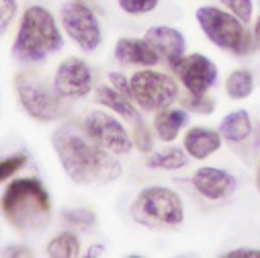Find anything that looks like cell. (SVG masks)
I'll return each instance as SVG.
<instances>
[{"label": "cell", "instance_id": "52a82bcc", "mask_svg": "<svg viewBox=\"0 0 260 258\" xmlns=\"http://www.w3.org/2000/svg\"><path fill=\"white\" fill-rule=\"evenodd\" d=\"M129 84H132L134 101L146 111L168 109L178 96V88H176L174 80L156 70L136 72L132 76V80H129Z\"/></svg>", "mask_w": 260, "mask_h": 258}, {"label": "cell", "instance_id": "ba28073f", "mask_svg": "<svg viewBox=\"0 0 260 258\" xmlns=\"http://www.w3.org/2000/svg\"><path fill=\"white\" fill-rule=\"evenodd\" d=\"M61 23L66 33L84 49V51H94L101 45V25L94 13L80 5V3H68L61 7Z\"/></svg>", "mask_w": 260, "mask_h": 258}, {"label": "cell", "instance_id": "83f0119b", "mask_svg": "<svg viewBox=\"0 0 260 258\" xmlns=\"http://www.w3.org/2000/svg\"><path fill=\"white\" fill-rule=\"evenodd\" d=\"M17 15V0H0V35H3Z\"/></svg>", "mask_w": 260, "mask_h": 258}, {"label": "cell", "instance_id": "d6986e66", "mask_svg": "<svg viewBox=\"0 0 260 258\" xmlns=\"http://www.w3.org/2000/svg\"><path fill=\"white\" fill-rule=\"evenodd\" d=\"M45 252L51 258H76L80 256V240L72 232H63L47 244Z\"/></svg>", "mask_w": 260, "mask_h": 258}, {"label": "cell", "instance_id": "8992f818", "mask_svg": "<svg viewBox=\"0 0 260 258\" xmlns=\"http://www.w3.org/2000/svg\"><path fill=\"white\" fill-rule=\"evenodd\" d=\"M23 109L37 121H55L61 115V96L51 90L37 74L21 72L15 80Z\"/></svg>", "mask_w": 260, "mask_h": 258}, {"label": "cell", "instance_id": "ffe728a7", "mask_svg": "<svg viewBox=\"0 0 260 258\" xmlns=\"http://www.w3.org/2000/svg\"><path fill=\"white\" fill-rule=\"evenodd\" d=\"M188 162L186 152L180 148H168L162 152H156L148 158V166L150 168H162V170H176V168H184Z\"/></svg>", "mask_w": 260, "mask_h": 258}, {"label": "cell", "instance_id": "5b68a950", "mask_svg": "<svg viewBox=\"0 0 260 258\" xmlns=\"http://www.w3.org/2000/svg\"><path fill=\"white\" fill-rule=\"evenodd\" d=\"M132 215L144 225H178L184 219V207L174 190L164 186L144 188L132 205Z\"/></svg>", "mask_w": 260, "mask_h": 258}, {"label": "cell", "instance_id": "5bb4252c", "mask_svg": "<svg viewBox=\"0 0 260 258\" xmlns=\"http://www.w3.org/2000/svg\"><path fill=\"white\" fill-rule=\"evenodd\" d=\"M115 55L121 63L129 66H156L160 61V55L154 51V47L148 43V39H134V37H123L117 41Z\"/></svg>", "mask_w": 260, "mask_h": 258}, {"label": "cell", "instance_id": "1f68e13d", "mask_svg": "<svg viewBox=\"0 0 260 258\" xmlns=\"http://www.w3.org/2000/svg\"><path fill=\"white\" fill-rule=\"evenodd\" d=\"M254 45L260 47V17L256 21V29H254Z\"/></svg>", "mask_w": 260, "mask_h": 258}, {"label": "cell", "instance_id": "e0dca14e", "mask_svg": "<svg viewBox=\"0 0 260 258\" xmlns=\"http://www.w3.org/2000/svg\"><path fill=\"white\" fill-rule=\"evenodd\" d=\"M96 101L109 109H113L117 115L125 117L127 121H140V113L136 111V107L132 105V99L123 96L121 92H117L113 86H99L96 88Z\"/></svg>", "mask_w": 260, "mask_h": 258}, {"label": "cell", "instance_id": "44dd1931", "mask_svg": "<svg viewBox=\"0 0 260 258\" xmlns=\"http://www.w3.org/2000/svg\"><path fill=\"white\" fill-rule=\"evenodd\" d=\"M254 90V78L248 70H236L225 80V92L232 99H246Z\"/></svg>", "mask_w": 260, "mask_h": 258}, {"label": "cell", "instance_id": "9c48e42d", "mask_svg": "<svg viewBox=\"0 0 260 258\" xmlns=\"http://www.w3.org/2000/svg\"><path fill=\"white\" fill-rule=\"evenodd\" d=\"M84 129L101 148L113 152L115 156H125L132 152L134 142L129 140L123 125L103 111H92L84 121Z\"/></svg>", "mask_w": 260, "mask_h": 258}, {"label": "cell", "instance_id": "603a6c76", "mask_svg": "<svg viewBox=\"0 0 260 258\" xmlns=\"http://www.w3.org/2000/svg\"><path fill=\"white\" fill-rule=\"evenodd\" d=\"M25 164H27V156H25V154H17V156H11V158L0 160V182L9 180V178H11L15 172H19Z\"/></svg>", "mask_w": 260, "mask_h": 258}, {"label": "cell", "instance_id": "30bf717a", "mask_svg": "<svg viewBox=\"0 0 260 258\" xmlns=\"http://www.w3.org/2000/svg\"><path fill=\"white\" fill-rule=\"evenodd\" d=\"M172 70L178 76V80L184 84V88L192 94H205L217 80L215 63L201 53L178 57L172 63Z\"/></svg>", "mask_w": 260, "mask_h": 258}, {"label": "cell", "instance_id": "f1b7e54d", "mask_svg": "<svg viewBox=\"0 0 260 258\" xmlns=\"http://www.w3.org/2000/svg\"><path fill=\"white\" fill-rule=\"evenodd\" d=\"M109 80H111V86H113L117 92H121L123 96H127V99H132V101H134V96H132V84H129V80H127L125 74L113 72V74L109 76Z\"/></svg>", "mask_w": 260, "mask_h": 258}, {"label": "cell", "instance_id": "cb8c5ba5", "mask_svg": "<svg viewBox=\"0 0 260 258\" xmlns=\"http://www.w3.org/2000/svg\"><path fill=\"white\" fill-rule=\"evenodd\" d=\"M142 152H152V134H150V129H148V125L140 119V121H136L134 123V140H132Z\"/></svg>", "mask_w": 260, "mask_h": 258}, {"label": "cell", "instance_id": "277c9868", "mask_svg": "<svg viewBox=\"0 0 260 258\" xmlns=\"http://www.w3.org/2000/svg\"><path fill=\"white\" fill-rule=\"evenodd\" d=\"M197 21L211 43L221 49H228L236 55H246L254 47V39L242 25L238 17L228 15L225 11L203 7L197 11Z\"/></svg>", "mask_w": 260, "mask_h": 258}, {"label": "cell", "instance_id": "7402d4cb", "mask_svg": "<svg viewBox=\"0 0 260 258\" xmlns=\"http://www.w3.org/2000/svg\"><path fill=\"white\" fill-rule=\"evenodd\" d=\"M182 107L188 109V111H194V113H203V115H209L215 111V101L207 94H192L188 92V96L182 99Z\"/></svg>", "mask_w": 260, "mask_h": 258}, {"label": "cell", "instance_id": "8fae6325", "mask_svg": "<svg viewBox=\"0 0 260 258\" xmlns=\"http://www.w3.org/2000/svg\"><path fill=\"white\" fill-rule=\"evenodd\" d=\"M53 88L61 99L84 96L92 90V72L88 63L78 57H68L59 63L53 78Z\"/></svg>", "mask_w": 260, "mask_h": 258}, {"label": "cell", "instance_id": "4316f807", "mask_svg": "<svg viewBox=\"0 0 260 258\" xmlns=\"http://www.w3.org/2000/svg\"><path fill=\"white\" fill-rule=\"evenodd\" d=\"M63 217H66V221H70L74 225H82V228L92 225L96 219V215L90 209H66L63 211Z\"/></svg>", "mask_w": 260, "mask_h": 258}, {"label": "cell", "instance_id": "6da1fadb", "mask_svg": "<svg viewBox=\"0 0 260 258\" xmlns=\"http://www.w3.org/2000/svg\"><path fill=\"white\" fill-rule=\"evenodd\" d=\"M53 150L66 174L78 184H105L121 176V164L115 154L101 148L86 129L76 125H63L51 136Z\"/></svg>", "mask_w": 260, "mask_h": 258}, {"label": "cell", "instance_id": "d4e9b609", "mask_svg": "<svg viewBox=\"0 0 260 258\" xmlns=\"http://www.w3.org/2000/svg\"><path fill=\"white\" fill-rule=\"evenodd\" d=\"M119 7L129 15H144L158 7V0H119Z\"/></svg>", "mask_w": 260, "mask_h": 258}, {"label": "cell", "instance_id": "836d02e7", "mask_svg": "<svg viewBox=\"0 0 260 258\" xmlns=\"http://www.w3.org/2000/svg\"><path fill=\"white\" fill-rule=\"evenodd\" d=\"M256 188L260 190V168H258V172H256Z\"/></svg>", "mask_w": 260, "mask_h": 258}, {"label": "cell", "instance_id": "2e32d148", "mask_svg": "<svg viewBox=\"0 0 260 258\" xmlns=\"http://www.w3.org/2000/svg\"><path fill=\"white\" fill-rule=\"evenodd\" d=\"M186 113L182 109H162L158 111L156 119H154V127H156V134L162 142H172L176 140L178 132L184 127L186 123Z\"/></svg>", "mask_w": 260, "mask_h": 258}, {"label": "cell", "instance_id": "484cf974", "mask_svg": "<svg viewBox=\"0 0 260 258\" xmlns=\"http://www.w3.org/2000/svg\"><path fill=\"white\" fill-rule=\"evenodd\" d=\"M221 3L246 25L252 19V0H221Z\"/></svg>", "mask_w": 260, "mask_h": 258}, {"label": "cell", "instance_id": "7c38bea8", "mask_svg": "<svg viewBox=\"0 0 260 258\" xmlns=\"http://www.w3.org/2000/svg\"><path fill=\"white\" fill-rule=\"evenodd\" d=\"M192 184L203 197L217 201V199H225L230 197L234 188H236V178L221 168H213V166H203L194 172L192 176Z\"/></svg>", "mask_w": 260, "mask_h": 258}, {"label": "cell", "instance_id": "3957f363", "mask_svg": "<svg viewBox=\"0 0 260 258\" xmlns=\"http://www.w3.org/2000/svg\"><path fill=\"white\" fill-rule=\"evenodd\" d=\"M61 35L55 19L41 7H29L21 19L17 39L13 43V55L19 61L33 63L61 47Z\"/></svg>", "mask_w": 260, "mask_h": 258}, {"label": "cell", "instance_id": "7a4b0ae2", "mask_svg": "<svg viewBox=\"0 0 260 258\" xmlns=\"http://www.w3.org/2000/svg\"><path fill=\"white\" fill-rule=\"evenodd\" d=\"M3 213L21 234H33L49 223L51 203L45 186L37 178H17L3 195Z\"/></svg>", "mask_w": 260, "mask_h": 258}, {"label": "cell", "instance_id": "9a60e30c", "mask_svg": "<svg viewBox=\"0 0 260 258\" xmlns=\"http://www.w3.org/2000/svg\"><path fill=\"white\" fill-rule=\"evenodd\" d=\"M221 146V136L213 129L205 127H192L184 136V150L194 160H205L211 154H215Z\"/></svg>", "mask_w": 260, "mask_h": 258}, {"label": "cell", "instance_id": "4fadbf2b", "mask_svg": "<svg viewBox=\"0 0 260 258\" xmlns=\"http://www.w3.org/2000/svg\"><path fill=\"white\" fill-rule=\"evenodd\" d=\"M148 43L154 47V51L168 61L170 66L184 55V39L180 35V31L172 29V27H150L146 33Z\"/></svg>", "mask_w": 260, "mask_h": 258}, {"label": "cell", "instance_id": "d6a6232c", "mask_svg": "<svg viewBox=\"0 0 260 258\" xmlns=\"http://www.w3.org/2000/svg\"><path fill=\"white\" fill-rule=\"evenodd\" d=\"M94 254H96V256H101V254H103V250H101V246H92V250L88 252V256H94Z\"/></svg>", "mask_w": 260, "mask_h": 258}, {"label": "cell", "instance_id": "4dcf8cb0", "mask_svg": "<svg viewBox=\"0 0 260 258\" xmlns=\"http://www.w3.org/2000/svg\"><path fill=\"white\" fill-rule=\"evenodd\" d=\"M5 256H33L31 250H23V246H9L5 250Z\"/></svg>", "mask_w": 260, "mask_h": 258}, {"label": "cell", "instance_id": "f546056e", "mask_svg": "<svg viewBox=\"0 0 260 258\" xmlns=\"http://www.w3.org/2000/svg\"><path fill=\"white\" fill-rule=\"evenodd\" d=\"M223 256L225 258H260V250H254V248H236L232 252H225Z\"/></svg>", "mask_w": 260, "mask_h": 258}, {"label": "cell", "instance_id": "ac0fdd59", "mask_svg": "<svg viewBox=\"0 0 260 258\" xmlns=\"http://www.w3.org/2000/svg\"><path fill=\"white\" fill-rule=\"evenodd\" d=\"M219 134L228 142H244L252 134V123L246 111H234L230 113L221 125H219Z\"/></svg>", "mask_w": 260, "mask_h": 258}]
</instances>
